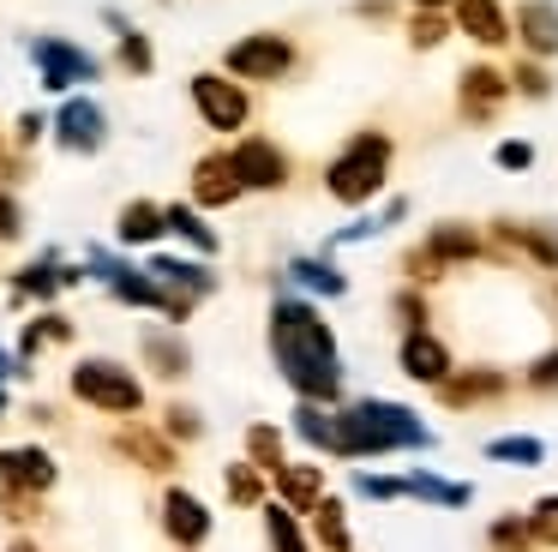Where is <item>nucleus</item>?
<instances>
[{
	"instance_id": "nucleus-1",
	"label": "nucleus",
	"mask_w": 558,
	"mask_h": 552,
	"mask_svg": "<svg viewBox=\"0 0 558 552\" xmlns=\"http://www.w3.org/2000/svg\"><path fill=\"white\" fill-rule=\"evenodd\" d=\"M270 355L277 372L301 391V403H337L342 396V355H337V331L325 324V312L313 300L282 295L270 307Z\"/></svg>"
},
{
	"instance_id": "nucleus-2",
	"label": "nucleus",
	"mask_w": 558,
	"mask_h": 552,
	"mask_svg": "<svg viewBox=\"0 0 558 552\" xmlns=\"http://www.w3.org/2000/svg\"><path fill=\"white\" fill-rule=\"evenodd\" d=\"M337 456H385V451H426L433 432L414 420V408L385 403V396H361V403L337 408Z\"/></svg>"
},
{
	"instance_id": "nucleus-3",
	"label": "nucleus",
	"mask_w": 558,
	"mask_h": 552,
	"mask_svg": "<svg viewBox=\"0 0 558 552\" xmlns=\"http://www.w3.org/2000/svg\"><path fill=\"white\" fill-rule=\"evenodd\" d=\"M390 151H397V144H390V132L361 127V132H354V139L325 163V199L349 204V211H366V204L385 192V180H390Z\"/></svg>"
},
{
	"instance_id": "nucleus-4",
	"label": "nucleus",
	"mask_w": 558,
	"mask_h": 552,
	"mask_svg": "<svg viewBox=\"0 0 558 552\" xmlns=\"http://www.w3.org/2000/svg\"><path fill=\"white\" fill-rule=\"evenodd\" d=\"M66 391L78 396L85 408H97V415H138L145 408V384H138L133 367H121V360L109 355H85L73 372H66Z\"/></svg>"
},
{
	"instance_id": "nucleus-5",
	"label": "nucleus",
	"mask_w": 558,
	"mask_h": 552,
	"mask_svg": "<svg viewBox=\"0 0 558 552\" xmlns=\"http://www.w3.org/2000/svg\"><path fill=\"white\" fill-rule=\"evenodd\" d=\"M217 72H229L234 84H277V79H289V72H294V36H282V31L241 36V43L222 48V67Z\"/></svg>"
},
{
	"instance_id": "nucleus-6",
	"label": "nucleus",
	"mask_w": 558,
	"mask_h": 552,
	"mask_svg": "<svg viewBox=\"0 0 558 552\" xmlns=\"http://www.w3.org/2000/svg\"><path fill=\"white\" fill-rule=\"evenodd\" d=\"M31 67H37L49 96H73V84L102 79V60L90 48H78L73 36H31Z\"/></svg>"
},
{
	"instance_id": "nucleus-7",
	"label": "nucleus",
	"mask_w": 558,
	"mask_h": 552,
	"mask_svg": "<svg viewBox=\"0 0 558 552\" xmlns=\"http://www.w3.org/2000/svg\"><path fill=\"white\" fill-rule=\"evenodd\" d=\"M193 108H198V120H205L210 132H241L246 120H253V96H246V84H234L229 72H193Z\"/></svg>"
},
{
	"instance_id": "nucleus-8",
	"label": "nucleus",
	"mask_w": 558,
	"mask_h": 552,
	"mask_svg": "<svg viewBox=\"0 0 558 552\" xmlns=\"http://www.w3.org/2000/svg\"><path fill=\"white\" fill-rule=\"evenodd\" d=\"M229 163H234L241 192H289V180H294L289 151H282L277 139H265V132H246V139L229 151Z\"/></svg>"
},
{
	"instance_id": "nucleus-9",
	"label": "nucleus",
	"mask_w": 558,
	"mask_h": 552,
	"mask_svg": "<svg viewBox=\"0 0 558 552\" xmlns=\"http://www.w3.org/2000/svg\"><path fill=\"white\" fill-rule=\"evenodd\" d=\"M49 139L66 156H97L109 144V115H102L97 96H61V108L49 115Z\"/></svg>"
},
{
	"instance_id": "nucleus-10",
	"label": "nucleus",
	"mask_w": 558,
	"mask_h": 552,
	"mask_svg": "<svg viewBox=\"0 0 558 552\" xmlns=\"http://www.w3.org/2000/svg\"><path fill=\"white\" fill-rule=\"evenodd\" d=\"M145 271L157 276V288L174 300V307H186V312H193L198 300H210V295L222 288V283H217V271H210L205 259H174V252H150Z\"/></svg>"
},
{
	"instance_id": "nucleus-11",
	"label": "nucleus",
	"mask_w": 558,
	"mask_h": 552,
	"mask_svg": "<svg viewBox=\"0 0 558 552\" xmlns=\"http://www.w3.org/2000/svg\"><path fill=\"white\" fill-rule=\"evenodd\" d=\"M85 283V264H66L61 252H43V259H31V264H19L13 271V307H25V300H54V295H66V288H78Z\"/></svg>"
},
{
	"instance_id": "nucleus-12",
	"label": "nucleus",
	"mask_w": 558,
	"mask_h": 552,
	"mask_svg": "<svg viewBox=\"0 0 558 552\" xmlns=\"http://www.w3.org/2000/svg\"><path fill=\"white\" fill-rule=\"evenodd\" d=\"M157 523H162V535H169L181 552L205 547V540H210V528H217V523H210V504L198 499V492H186V487H169V492H162Z\"/></svg>"
},
{
	"instance_id": "nucleus-13",
	"label": "nucleus",
	"mask_w": 558,
	"mask_h": 552,
	"mask_svg": "<svg viewBox=\"0 0 558 552\" xmlns=\"http://www.w3.org/2000/svg\"><path fill=\"white\" fill-rule=\"evenodd\" d=\"M505 103H510V72H505V67H493V60H474V67H462V79H457V108H462V120H493Z\"/></svg>"
},
{
	"instance_id": "nucleus-14",
	"label": "nucleus",
	"mask_w": 558,
	"mask_h": 552,
	"mask_svg": "<svg viewBox=\"0 0 558 552\" xmlns=\"http://www.w3.org/2000/svg\"><path fill=\"white\" fill-rule=\"evenodd\" d=\"M61 480V463H54L43 444H7L0 451V487L13 492H31V499H43V492Z\"/></svg>"
},
{
	"instance_id": "nucleus-15",
	"label": "nucleus",
	"mask_w": 558,
	"mask_h": 552,
	"mask_svg": "<svg viewBox=\"0 0 558 552\" xmlns=\"http://www.w3.org/2000/svg\"><path fill=\"white\" fill-rule=\"evenodd\" d=\"M246 192H241V180H234V163H229V151H205L193 163V211H229V204H241Z\"/></svg>"
},
{
	"instance_id": "nucleus-16",
	"label": "nucleus",
	"mask_w": 558,
	"mask_h": 552,
	"mask_svg": "<svg viewBox=\"0 0 558 552\" xmlns=\"http://www.w3.org/2000/svg\"><path fill=\"white\" fill-rule=\"evenodd\" d=\"M510 43L529 60H558V0H522L510 19Z\"/></svg>"
},
{
	"instance_id": "nucleus-17",
	"label": "nucleus",
	"mask_w": 558,
	"mask_h": 552,
	"mask_svg": "<svg viewBox=\"0 0 558 552\" xmlns=\"http://www.w3.org/2000/svg\"><path fill=\"white\" fill-rule=\"evenodd\" d=\"M450 31L481 48H510V12L505 0H450Z\"/></svg>"
},
{
	"instance_id": "nucleus-18",
	"label": "nucleus",
	"mask_w": 558,
	"mask_h": 552,
	"mask_svg": "<svg viewBox=\"0 0 558 552\" xmlns=\"http://www.w3.org/2000/svg\"><path fill=\"white\" fill-rule=\"evenodd\" d=\"M397 360H402V372H409V379H421V384H445L450 379V348L438 343L433 331H402Z\"/></svg>"
},
{
	"instance_id": "nucleus-19",
	"label": "nucleus",
	"mask_w": 558,
	"mask_h": 552,
	"mask_svg": "<svg viewBox=\"0 0 558 552\" xmlns=\"http://www.w3.org/2000/svg\"><path fill=\"white\" fill-rule=\"evenodd\" d=\"M114 451L133 456L138 468H150V475H174V468H181V451H174V444L162 439L157 427H145V420H133V427L114 439Z\"/></svg>"
},
{
	"instance_id": "nucleus-20",
	"label": "nucleus",
	"mask_w": 558,
	"mask_h": 552,
	"mask_svg": "<svg viewBox=\"0 0 558 552\" xmlns=\"http://www.w3.org/2000/svg\"><path fill=\"white\" fill-rule=\"evenodd\" d=\"M102 24L114 31V67L133 72V79H150V72H157V48H150V36L138 31V24H126L114 7H102Z\"/></svg>"
},
{
	"instance_id": "nucleus-21",
	"label": "nucleus",
	"mask_w": 558,
	"mask_h": 552,
	"mask_svg": "<svg viewBox=\"0 0 558 552\" xmlns=\"http://www.w3.org/2000/svg\"><path fill=\"white\" fill-rule=\"evenodd\" d=\"M426 252H433L438 264H469V259H481L486 252V240H481V228L474 223H457V216H445V223H433L426 228Z\"/></svg>"
},
{
	"instance_id": "nucleus-22",
	"label": "nucleus",
	"mask_w": 558,
	"mask_h": 552,
	"mask_svg": "<svg viewBox=\"0 0 558 552\" xmlns=\"http://www.w3.org/2000/svg\"><path fill=\"white\" fill-rule=\"evenodd\" d=\"M493 235L505 240V247H522L541 271H558V223H505V216H498Z\"/></svg>"
},
{
	"instance_id": "nucleus-23",
	"label": "nucleus",
	"mask_w": 558,
	"mask_h": 552,
	"mask_svg": "<svg viewBox=\"0 0 558 552\" xmlns=\"http://www.w3.org/2000/svg\"><path fill=\"white\" fill-rule=\"evenodd\" d=\"M162 235H169V223H162L157 199H126L121 204V216H114V240H121V247H157Z\"/></svg>"
},
{
	"instance_id": "nucleus-24",
	"label": "nucleus",
	"mask_w": 558,
	"mask_h": 552,
	"mask_svg": "<svg viewBox=\"0 0 558 552\" xmlns=\"http://www.w3.org/2000/svg\"><path fill=\"white\" fill-rule=\"evenodd\" d=\"M138 355H145V367L157 372V379H169V384H181L186 372H193V348H186L174 331H145L138 336Z\"/></svg>"
},
{
	"instance_id": "nucleus-25",
	"label": "nucleus",
	"mask_w": 558,
	"mask_h": 552,
	"mask_svg": "<svg viewBox=\"0 0 558 552\" xmlns=\"http://www.w3.org/2000/svg\"><path fill=\"white\" fill-rule=\"evenodd\" d=\"M162 223H169V235L186 240L198 259H217V252H222V235L205 223V211H193L186 199H181V204H162Z\"/></svg>"
},
{
	"instance_id": "nucleus-26",
	"label": "nucleus",
	"mask_w": 558,
	"mask_h": 552,
	"mask_svg": "<svg viewBox=\"0 0 558 552\" xmlns=\"http://www.w3.org/2000/svg\"><path fill=\"white\" fill-rule=\"evenodd\" d=\"M277 492L289 511H313L318 499H325V468L318 463H282L277 468Z\"/></svg>"
},
{
	"instance_id": "nucleus-27",
	"label": "nucleus",
	"mask_w": 558,
	"mask_h": 552,
	"mask_svg": "<svg viewBox=\"0 0 558 552\" xmlns=\"http://www.w3.org/2000/svg\"><path fill=\"white\" fill-rule=\"evenodd\" d=\"M66 343H73V319H66V312H37V319L19 331V360L31 367L43 348H66Z\"/></svg>"
},
{
	"instance_id": "nucleus-28",
	"label": "nucleus",
	"mask_w": 558,
	"mask_h": 552,
	"mask_svg": "<svg viewBox=\"0 0 558 552\" xmlns=\"http://www.w3.org/2000/svg\"><path fill=\"white\" fill-rule=\"evenodd\" d=\"M289 276H294L301 288H313V295H325V300H342V295H349V276H342L330 259H313V252L289 259Z\"/></svg>"
},
{
	"instance_id": "nucleus-29",
	"label": "nucleus",
	"mask_w": 558,
	"mask_h": 552,
	"mask_svg": "<svg viewBox=\"0 0 558 552\" xmlns=\"http://www.w3.org/2000/svg\"><path fill=\"white\" fill-rule=\"evenodd\" d=\"M505 384H510L505 372L481 367V372H462V379H445V384H438V396H445L450 408H462V403H481V396H498Z\"/></svg>"
},
{
	"instance_id": "nucleus-30",
	"label": "nucleus",
	"mask_w": 558,
	"mask_h": 552,
	"mask_svg": "<svg viewBox=\"0 0 558 552\" xmlns=\"http://www.w3.org/2000/svg\"><path fill=\"white\" fill-rule=\"evenodd\" d=\"M402 492H409V499H426V504H445V511H462V504L474 499V487L469 480H438V475H409L402 480Z\"/></svg>"
},
{
	"instance_id": "nucleus-31",
	"label": "nucleus",
	"mask_w": 558,
	"mask_h": 552,
	"mask_svg": "<svg viewBox=\"0 0 558 552\" xmlns=\"http://www.w3.org/2000/svg\"><path fill=\"white\" fill-rule=\"evenodd\" d=\"M294 432H301L306 444H318V451L337 456V420H330L325 403H301V408H294Z\"/></svg>"
},
{
	"instance_id": "nucleus-32",
	"label": "nucleus",
	"mask_w": 558,
	"mask_h": 552,
	"mask_svg": "<svg viewBox=\"0 0 558 552\" xmlns=\"http://www.w3.org/2000/svg\"><path fill=\"white\" fill-rule=\"evenodd\" d=\"M265 540H270V552H306V535H301V523H294V511L289 504H265Z\"/></svg>"
},
{
	"instance_id": "nucleus-33",
	"label": "nucleus",
	"mask_w": 558,
	"mask_h": 552,
	"mask_svg": "<svg viewBox=\"0 0 558 552\" xmlns=\"http://www.w3.org/2000/svg\"><path fill=\"white\" fill-rule=\"evenodd\" d=\"M313 535L325 552H349V516H342L337 499H318L313 504Z\"/></svg>"
},
{
	"instance_id": "nucleus-34",
	"label": "nucleus",
	"mask_w": 558,
	"mask_h": 552,
	"mask_svg": "<svg viewBox=\"0 0 558 552\" xmlns=\"http://www.w3.org/2000/svg\"><path fill=\"white\" fill-rule=\"evenodd\" d=\"M510 96H522V103H546V96H553V72H546V60L522 55L517 67H510Z\"/></svg>"
},
{
	"instance_id": "nucleus-35",
	"label": "nucleus",
	"mask_w": 558,
	"mask_h": 552,
	"mask_svg": "<svg viewBox=\"0 0 558 552\" xmlns=\"http://www.w3.org/2000/svg\"><path fill=\"white\" fill-rule=\"evenodd\" d=\"M445 36H450V12H409V48L414 55L445 48Z\"/></svg>"
},
{
	"instance_id": "nucleus-36",
	"label": "nucleus",
	"mask_w": 558,
	"mask_h": 552,
	"mask_svg": "<svg viewBox=\"0 0 558 552\" xmlns=\"http://www.w3.org/2000/svg\"><path fill=\"white\" fill-rule=\"evenodd\" d=\"M157 432L169 444H193V439H205V415L186 408V403H169V408H162V420H157Z\"/></svg>"
},
{
	"instance_id": "nucleus-37",
	"label": "nucleus",
	"mask_w": 558,
	"mask_h": 552,
	"mask_svg": "<svg viewBox=\"0 0 558 552\" xmlns=\"http://www.w3.org/2000/svg\"><path fill=\"white\" fill-rule=\"evenodd\" d=\"M246 463L258 475H277L282 468V432L277 427H246Z\"/></svg>"
},
{
	"instance_id": "nucleus-38",
	"label": "nucleus",
	"mask_w": 558,
	"mask_h": 552,
	"mask_svg": "<svg viewBox=\"0 0 558 552\" xmlns=\"http://www.w3.org/2000/svg\"><path fill=\"white\" fill-rule=\"evenodd\" d=\"M486 456H493V463H522V468H534V463L546 456V444L529 439V432H510V439H493V444H486Z\"/></svg>"
},
{
	"instance_id": "nucleus-39",
	"label": "nucleus",
	"mask_w": 558,
	"mask_h": 552,
	"mask_svg": "<svg viewBox=\"0 0 558 552\" xmlns=\"http://www.w3.org/2000/svg\"><path fill=\"white\" fill-rule=\"evenodd\" d=\"M222 480H229V504H265V475L253 463H229Z\"/></svg>"
},
{
	"instance_id": "nucleus-40",
	"label": "nucleus",
	"mask_w": 558,
	"mask_h": 552,
	"mask_svg": "<svg viewBox=\"0 0 558 552\" xmlns=\"http://www.w3.org/2000/svg\"><path fill=\"white\" fill-rule=\"evenodd\" d=\"M529 535H534V540H546V547H558V492L534 499V511H529Z\"/></svg>"
},
{
	"instance_id": "nucleus-41",
	"label": "nucleus",
	"mask_w": 558,
	"mask_h": 552,
	"mask_svg": "<svg viewBox=\"0 0 558 552\" xmlns=\"http://www.w3.org/2000/svg\"><path fill=\"white\" fill-rule=\"evenodd\" d=\"M493 163L505 168V175H522V168H534V144L529 139H498L493 144Z\"/></svg>"
},
{
	"instance_id": "nucleus-42",
	"label": "nucleus",
	"mask_w": 558,
	"mask_h": 552,
	"mask_svg": "<svg viewBox=\"0 0 558 552\" xmlns=\"http://www.w3.org/2000/svg\"><path fill=\"white\" fill-rule=\"evenodd\" d=\"M25 235V204H19L13 187H0V240H19Z\"/></svg>"
},
{
	"instance_id": "nucleus-43",
	"label": "nucleus",
	"mask_w": 558,
	"mask_h": 552,
	"mask_svg": "<svg viewBox=\"0 0 558 552\" xmlns=\"http://www.w3.org/2000/svg\"><path fill=\"white\" fill-rule=\"evenodd\" d=\"M43 139H49V115L25 108V115H19V127H13V144H19V151H37Z\"/></svg>"
},
{
	"instance_id": "nucleus-44",
	"label": "nucleus",
	"mask_w": 558,
	"mask_h": 552,
	"mask_svg": "<svg viewBox=\"0 0 558 552\" xmlns=\"http://www.w3.org/2000/svg\"><path fill=\"white\" fill-rule=\"evenodd\" d=\"M390 312H397V324H402V331H426V300L414 295V288H402V295L390 300Z\"/></svg>"
},
{
	"instance_id": "nucleus-45",
	"label": "nucleus",
	"mask_w": 558,
	"mask_h": 552,
	"mask_svg": "<svg viewBox=\"0 0 558 552\" xmlns=\"http://www.w3.org/2000/svg\"><path fill=\"white\" fill-rule=\"evenodd\" d=\"M529 391H558V348H546L529 367Z\"/></svg>"
},
{
	"instance_id": "nucleus-46",
	"label": "nucleus",
	"mask_w": 558,
	"mask_h": 552,
	"mask_svg": "<svg viewBox=\"0 0 558 552\" xmlns=\"http://www.w3.org/2000/svg\"><path fill=\"white\" fill-rule=\"evenodd\" d=\"M354 492H361V499H402V480H385V475H361V480H354Z\"/></svg>"
},
{
	"instance_id": "nucleus-47",
	"label": "nucleus",
	"mask_w": 558,
	"mask_h": 552,
	"mask_svg": "<svg viewBox=\"0 0 558 552\" xmlns=\"http://www.w3.org/2000/svg\"><path fill=\"white\" fill-rule=\"evenodd\" d=\"M522 540H529V523H493V547L498 552H522Z\"/></svg>"
},
{
	"instance_id": "nucleus-48",
	"label": "nucleus",
	"mask_w": 558,
	"mask_h": 552,
	"mask_svg": "<svg viewBox=\"0 0 558 552\" xmlns=\"http://www.w3.org/2000/svg\"><path fill=\"white\" fill-rule=\"evenodd\" d=\"M378 228H385L378 216H354L349 228H337V240H330V247H349V240H366V235H378Z\"/></svg>"
},
{
	"instance_id": "nucleus-49",
	"label": "nucleus",
	"mask_w": 558,
	"mask_h": 552,
	"mask_svg": "<svg viewBox=\"0 0 558 552\" xmlns=\"http://www.w3.org/2000/svg\"><path fill=\"white\" fill-rule=\"evenodd\" d=\"M390 12V0H361V7H354V19H385Z\"/></svg>"
},
{
	"instance_id": "nucleus-50",
	"label": "nucleus",
	"mask_w": 558,
	"mask_h": 552,
	"mask_svg": "<svg viewBox=\"0 0 558 552\" xmlns=\"http://www.w3.org/2000/svg\"><path fill=\"white\" fill-rule=\"evenodd\" d=\"M402 216H409V199H385V216H378V223H402Z\"/></svg>"
},
{
	"instance_id": "nucleus-51",
	"label": "nucleus",
	"mask_w": 558,
	"mask_h": 552,
	"mask_svg": "<svg viewBox=\"0 0 558 552\" xmlns=\"http://www.w3.org/2000/svg\"><path fill=\"white\" fill-rule=\"evenodd\" d=\"M414 12H450V0H409Z\"/></svg>"
},
{
	"instance_id": "nucleus-52",
	"label": "nucleus",
	"mask_w": 558,
	"mask_h": 552,
	"mask_svg": "<svg viewBox=\"0 0 558 552\" xmlns=\"http://www.w3.org/2000/svg\"><path fill=\"white\" fill-rule=\"evenodd\" d=\"M7 552H43V547H37V540H13Z\"/></svg>"
},
{
	"instance_id": "nucleus-53",
	"label": "nucleus",
	"mask_w": 558,
	"mask_h": 552,
	"mask_svg": "<svg viewBox=\"0 0 558 552\" xmlns=\"http://www.w3.org/2000/svg\"><path fill=\"white\" fill-rule=\"evenodd\" d=\"M0 420H7V391H0Z\"/></svg>"
},
{
	"instance_id": "nucleus-54",
	"label": "nucleus",
	"mask_w": 558,
	"mask_h": 552,
	"mask_svg": "<svg viewBox=\"0 0 558 552\" xmlns=\"http://www.w3.org/2000/svg\"><path fill=\"white\" fill-rule=\"evenodd\" d=\"M0 156H7V132H0Z\"/></svg>"
}]
</instances>
